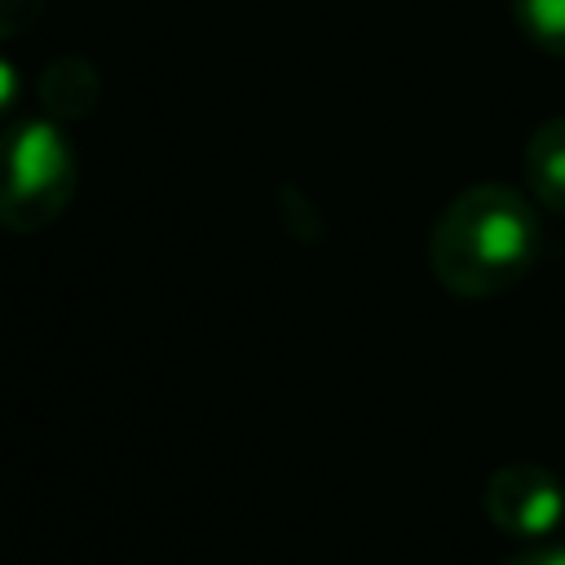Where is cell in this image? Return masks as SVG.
<instances>
[{
    "instance_id": "cell-9",
    "label": "cell",
    "mask_w": 565,
    "mask_h": 565,
    "mask_svg": "<svg viewBox=\"0 0 565 565\" xmlns=\"http://www.w3.org/2000/svg\"><path fill=\"white\" fill-rule=\"evenodd\" d=\"M18 93H22L18 71H13V62H9V57H0V115H9V110H13Z\"/></svg>"
},
{
    "instance_id": "cell-2",
    "label": "cell",
    "mask_w": 565,
    "mask_h": 565,
    "mask_svg": "<svg viewBox=\"0 0 565 565\" xmlns=\"http://www.w3.org/2000/svg\"><path fill=\"white\" fill-rule=\"evenodd\" d=\"M79 159L53 119H22L0 132V230L40 234L75 199Z\"/></svg>"
},
{
    "instance_id": "cell-4",
    "label": "cell",
    "mask_w": 565,
    "mask_h": 565,
    "mask_svg": "<svg viewBox=\"0 0 565 565\" xmlns=\"http://www.w3.org/2000/svg\"><path fill=\"white\" fill-rule=\"evenodd\" d=\"M102 71L79 57V53H62V57H49L40 79H35V102L44 110V119L53 124H79L88 119L97 106H102Z\"/></svg>"
},
{
    "instance_id": "cell-7",
    "label": "cell",
    "mask_w": 565,
    "mask_h": 565,
    "mask_svg": "<svg viewBox=\"0 0 565 565\" xmlns=\"http://www.w3.org/2000/svg\"><path fill=\"white\" fill-rule=\"evenodd\" d=\"M44 9H49V0H0V40L26 35L44 18Z\"/></svg>"
},
{
    "instance_id": "cell-1",
    "label": "cell",
    "mask_w": 565,
    "mask_h": 565,
    "mask_svg": "<svg viewBox=\"0 0 565 565\" xmlns=\"http://www.w3.org/2000/svg\"><path fill=\"white\" fill-rule=\"evenodd\" d=\"M543 252L539 203L503 181L459 190L428 230V269L459 300H490L516 287Z\"/></svg>"
},
{
    "instance_id": "cell-3",
    "label": "cell",
    "mask_w": 565,
    "mask_h": 565,
    "mask_svg": "<svg viewBox=\"0 0 565 565\" xmlns=\"http://www.w3.org/2000/svg\"><path fill=\"white\" fill-rule=\"evenodd\" d=\"M481 512L499 534L543 543L565 521V486L543 463H503L481 486Z\"/></svg>"
},
{
    "instance_id": "cell-8",
    "label": "cell",
    "mask_w": 565,
    "mask_h": 565,
    "mask_svg": "<svg viewBox=\"0 0 565 565\" xmlns=\"http://www.w3.org/2000/svg\"><path fill=\"white\" fill-rule=\"evenodd\" d=\"M503 565H565V543H525Z\"/></svg>"
},
{
    "instance_id": "cell-6",
    "label": "cell",
    "mask_w": 565,
    "mask_h": 565,
    "mask_svg": "<svg viewBox=\"0 0 565 565\" xmlns=\"http://www.w3.org/2000/svg\"><path fill=\"white\" fill-rule=\"evenodd\" d=\"M508 9H512L516 31L534 49L565 57V0H508Z\"/></svg>"
},
{
    "instance_id": "cell-5",
    "label": "cell",
    "mask_w": 565,
    "mask_h": 565,
    "mask_svg": "<svg viewBox=\"0 0 565 565\" xmlns=\"http://www.w3.org/2000/svg\"><path fill=\"white\" fill-rule=\"evenodd\" d=\"M521 177L539 212L565 216V115H552L530 132L521 154Z\"/></svg>"
}]
</instances>
